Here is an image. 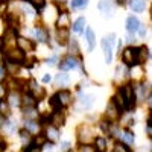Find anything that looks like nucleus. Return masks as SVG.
Masks as SVG:
<instances>
[{
  "label": "nucleus",
  "instance_id": "nucleus-43",
  "mask_svg": "<svg viewBox=\"0 0 152 152\" xmlns=\"http://www.w3.org/2000/svg\"><path fill=\"white\" fill-rule=\"evenodd\" d=\"M5 73H6V69H5V66H0V78H3V76H5Z\"/></svg>",
  "mask_w": 152,
  "mask_h": 152
},
{
  "label": "nucleus",
  "instance_id": "nucleus-2",
  "mask_svg": "<svg viewBox=\"0 0 152 152\" xmlns=\"http://www.w3.org/2000/svg\"><path fill=\"white\" fill-rule=\"evenodd\" d=\"M3 59L8 61V62L18 64V66H24L26 52L21 50L20 47H8V49H3Z\"/></svg>",
  "mask_w": 152,
  "mask_h": 152
},
{
  "label": "nucleus",
  "instance_id": "nucleus-44",
  "mask_svg": "<svg viewBox=\"0 0 152 152\" xmlns=\"http://www.w3.org/2000/svg\"><path fill=\"white\" fill-rule=\"evenodd\" d=\"M116 3H117L119 6H125L126 3H128V0H116Z\"/></svg>",
  "mask_w": 152,
  "mask_h": 152
},
{
  "label": "nucleus",
  "instance_id": "nucleus-40",
  "mask_svg": "<svg viewBox=\"0 0 152 152\" xmlns=\"http://www.w3.org/2000/svg\"><path fill=\"white\" fill-rule=\"evenodd\" d=\"M137 32L140 34V37H145V35H146V32H148V31H146V28H145V24H142V23H140V28H138V31H137Z\"/></svg>",
  "mask_w": 152,
  "mask_h": 152
},
{
  "label": "nucleus",
  "instance_id": "nucleus-27",
  "mask_svg": "<svg viewBox=\"0 0 152 152\" xmlns=\"http://www.w3.org/2000/svg\"><path fill=\"white\" fill-rule=\"evenodd\" d=\"M119 137L122 138V142H125L126 145H134L135 137H134V134H132L129 129H126L125 132H120V135H119Z\"/></svg>",
  "mask_w": 152,
  "mask_h": 152
},
{
  "label": "nucleus",
  "instance_id": "nucleus-48",
  "mask_svg": "<svg viewBox=\"0 0 152 152\" xmlns=\"http://www.w3.org/2000/svg\"><path fill=\"white\" fill-rule=\"evenodd\" d=\"M3 125H5V116H2V114H0V128H2Z\"/></svg>",
  "mask_w": 152,
  "mask_h": 152
},
{
  "label": "nucleus",
  "instance_id": "nucleus-35",
  "mask_svg": "<svg viewBox=\"0 0 152 152\" xmlns=\"http://www.w3.org/2000/svg\"><path fill=\"white\" fill-rule=\"evenodd\" d=\"M31 135H32V134H31V132H29V131H28L26 128H24V129H21V131H20V138H21L23 142H28L29 138H31Z\"/></svg>",
  "mask_w": 152,
  "mask_h": 152
},
{
  "label": "nucleus",
  "instance_id": "nucleus-32",
  "mask_svg": "<svg viewBox=\"0 0 152 152\" xmlns=\"http://www.w3.org/2000/svg\"><path fill=\"white\" fill-rule=\"evenodd\" d=\"M28 2L34 6L35 11H41L46 6V0H28Z\"/></svg>",
  "mask_w": 152,
  "mask_h": 152
},
{
  "label": "nucleus",
  "instance_id": "nucleus-10",
  "mask_svg": "<svg viewBox=\"0 0 152 152\" xmlns=\"http://www.w3.org/2000/svg\"><path fill=\"white\" fill-rule=\"evenodd\" d=\"M44 135H46V138H47L49 142H52V143H56V142L59 140V129L56 128L55 125L49 123L47 129L44 131Z\"/></svg>",
  "mask_w": 152,
  "mask_h": 152
},
{
  "label": "nucleus",
  "instance_id": "nucleus-31",
  "mask_svg": "<svg viewBox=\"0 0 152 152\" xmlns=\"http://www.w3.org/2000/svg\"><path fill=\"white\" fill-rule=\"evenodd\" d=\"M88 5V0H72L70 2V6L73 9H85Z\"/></svg>",
  "mask_w": 152,
  "mask_h": 152
},
{
  "label": "nucleus",
  "instance_id": "nucleus-28",
  "mask_svg": "<svg viewBox=\"0 0 152 152\" xmlns=\"http://www.w3.org/2000/svg\"><path fill=\"white\" fill-rule=\"evenodd\" d=\"M94 145H96V151H107V138L104 137H94Z\"/></svg>",
  "mask_w": 152,
  "mask_h": 152
},
{
  "label": "nucleus",
  "instance_id": "nucleus-18",
  "mask_svg": "<svg viewBox=\"0 0 152 152\" xmlns=\"http://www.w3.org/2000/svg\"><path fill=\"white\" fill-rule=\"evenodd\" d=\"M50 123L55 125L56 128L62 126V125L66 123V117H64V114H62L61 111H53V114L50 116Z\"/></svg>",
  "mask_w": 152,
  "mask_h": 152
},
{
  "label": "nucleus",
  "instance_id": "nucleus-47",
  "mask_svg": "<svg viewBox=\"0 0 152 152\" xmlns=\"http://www.w3.org/2000/svg\"><path fill=\"white\" fill-rule=\"evenodd\" d=\"M69 146H70V145L66 142V143H62V148H61V149H62V151H69V149H70Z\"/></svg>",
  "mask_w": 152,
  "mask_h": 152
},
{
  "label": "nucleus",
  "instance_id": "nucleus-11",
  "mask_svg": "<svg viewBox=\"0 0 152 152\" xmlns=\"http://www.w3.org/2000/svg\"><path fill=\"white\" fill-rule=\"evenodd\" d=\"M56 41L61 46H66L70 41V32L69 28H58L56 29Z\"/></svg>",
  "mask_w": 152,
  "mask_h": 152
},
{
  "label": "nucleus",
  "instance_id": "nucleus-24",
  "mask_svg": "<svg viewBox=\"0 0 152 152\" xmlns=\"http://www.w3.org/2000/svg\"><path fill=\"white\" fill-rule=\"evenodd\" d=\"M85 24H87L85 17H79V18H76V21L73 23V31H75L76 34H82V32H84V28H85Z\"/></svg>",
  "mask_w": 152,
  "mask_h": 152
},
{
  "label": "nucleus",
  "instance_id": "nucleus-50",
  "mask_svg": "<svg viewBox=\"0 0 152 152\" xmlns=\"http://www.w3.org/2000/svg\"><path fill=\"white\" fill-rule=\"evenodd\" d=\"M0 140H2V135H0Z\"/></svg>",
  "mask_w": 152,
  "mask_h": 152
},
{
  "label": "nucleus",
  "instance_id": "nucleus-1",
  "mask_svg": "<svg viewBox=\"0 0 152 152\" xmlns=\"http://www.w3.org/2000/svg\"><path fill=\"white\" fill-rule=\"evenodd\" d=\"M117 94L120 96V99L123 100L125 104V110L126 111H132L135 104H137V94H135V90L132 84H125V85H120L119 90H117Z\"/></svg>",
  "mask_w": 152,
  "mask_h": 152
},
{
  "label": "nucleus",
  "instance_id": "nucleus-12",
  "mask_svg": "<svg viewBox=\"0 0 152 152\" xmlns=\"http://www.w3.org/2000/svg\"><path fill=\"white\" fill-rule=\"evenodd\" d=\"M56 94H58V97H59V102H61L62 108H67V107H70V105H72L73 97H72V93H70L69 90H66V88H64V90L58 91Z\"/></svg>",
  "mask_w": 152,
  "mask_h": 152
},
{
  "label": "nucleus",
  "instance_id": "nucleus-6",
  "mask_svg": "<svg viewBox=\"0 0 152 152\" xmlns=\"http://www.w3.org/2000/svg\"><path fill=\"white\" fill-rule=\"evenodd\" d=\"M78 67V59L75 58V55H67L59 61V69L61 72H69Z\"/></svg>",
  "mask_w": 152,
  "mask_h": 152
},
{
  "label": "nucleus",
  "instance_id": "nucleus-23",
  "mask_svg": "<svg viewBox=\"0 0 152 152\" xmlns=\"http://www.w3.org/2000/svg\"><path fill=\"white\" fill-rule=\"evenodd\" d=\"M55 82H56L58 87H66V85H69L70 78H69V75H67L66 72H62V73H58V75H56Z\"/></svg>",
  "mask_w": 152,
  "mask_h": 152
},
{
  "label": "nucleus",
  "instance_id": "nucleus-51",
  "mask_svg": "<svg viewBox=\"0 0 152 152\" xmlns=\"http://www.w3.org/2000/svg\"><path fill=\"white\" fill-rule=\"evenodd\" d=\"M2 3H3V2H0V5H2Z\"/></svg>",
  "mask_w": 152,
  "mask_h": 152
},
{
  "label": "nucleus",
  "instance_id": "nucleus-25",
  "mask_svg": "<svg viewBox=\"0 0 152 152\" xmlns=\"http://www.w3.org/2000/svg\"><path fill=\"white\" fill-rule=\"evenodd\" d=\"M23 116L24 119H37L38 111L35 107H23Z\"/></svg>",
  "mask_w": 152,
  "mask_h": 152
},
{
  "label": "nucleus",
  "instance_id": "nucleus-15",
  "mask_svg": "<svg viewBox=\"0 0 152 152\" xmlns=\"http://www.w3.org/2000/svg\"><path fill=\"white\" fill-rule=\"evenodd\" d=\"M38 102H37V97L34 96L32 91L26 90V93L21 94V105L23 107H35Z\"/></svg>",
  "mask_w": 152,
  "mask_h": 152
},
{
  "label": "nucleus",
  "instance_id": "nucleus-16",
  "mask_svg": "<svg viewBox=\"0 0 152 152\" xmlns=\"http://www.w3.org/2000/svg\"><path fill=\"white\" fill-rule=\"evenodd\" d=\"M107 116L110 117L111 122H113V120H119V117L122 116L120 111H119V108L116 107V104L113 102V99L110 100V104H108V107H107Z\"/></svg>",
  "mask_w": 152,
  "mask_h": 152
},
{
  "label": "nucleus",
  "instance_id": "nucleus-41",
  "mask_svg": "<svg viewBox=\"0 0 152 152\" xmlns=\"http://www.w3.org/2000/svg\"><path fill=\"white\" fill-rule=\"evenodd\" d=\"M146 125L149 128H152V108L149 110V114H148V120H146Z\"/></svg>",
  "mask_w": 152,
  "mask_h": 152
},
{
  "label": "nucleus",
  "instance_id": "nucleus-21",
  "mask_svg": "<svg viewBox=\"0 0 152 152\" xmlns=\"http://www.w3.org/2000/svg\"><path fill=\"white\" fill-rule=\"evenodd\" d=\"M129 6L132 12H143L146 9V2L145 0H129Z\"/></svg>",
  "mask_w": 152,
  "mask_h": 152
},
{
  "label": "nucleus",
  "instance_id": "nucleus-7",
  "mask_svg": "<svg viewBox=\"0 0 152 152\" xmlns=\"http://www.w3.org/2000/svg\"><path fill=\"white\" fill-rule=\"evenodd\" d=\"M17 47H20L24 52H34L35 50V43L31 40V38H26V37H18L17 35Z\"/></svg>",
  "mask_w": 152,
  "mask_h": 152
},
{
  "label": "nucleus",
  "instance_id": "nucleus-38",
  "mask_svg": "<svg viewBox=\"0 0 152 152\" xmlns=\"http://www.w3.org/2000/svg\"><path fill=\"white\" fill-rule=\"evenodd\" d=\"M6 96H8V88H6V85H5V84H0V100L6 99Z\"/></svg>",
  "mask_w": 152,
  "mask_h": 152
},
{
  "label": "nucleus",
  "instance_id": "nucleus-20",
  "mask_svg": "<svg viewBox=\"0 0 152 152\" xmlns=\"http://www.w3.org/2000/svg\"><path fill=\"white\" fill-rule=\"evenodd\" d=\"M24 128L31 134H38V131H40V122H35V119H24Z\"/></svg>",
  "mask_w": 152,
  "mask_h": 152
},
{
  "label": "nucleus",
  "instance_id": "nucleus-46",
  "mask_svg": "<svg viewBox=\"0 0 152 152\" xmlns=\"http://www.w3.org/2000/svg\"><path fill=\"white\" fill-rule=\"evenodd\" d=\"M6 148H8V146H6V143L0 140V151H6Z\"/></svg>",
  "mask_w": 152,
  "mask_h": 152
},
{
  "label": "nucleus",
  "instance_id": "nucleus-39",
  "mask_svg": "<svg viewBox=\"0 0 152 152\" xmlns=\"http://www.w3.org/2000/svg\"><path fill=\"white\" fill-rule=\"evenodd\" d=\"M56 61H58V56L56 55H53V56H50V58H47V64L49 66H56Z\"/></svg>",
  "mask_w": 152,
  "mask_h": 152
},
{
  "label": "nucleus",
  "instance_id": "nucleus-42",
  "mask_svg": "<svg viewBox=\"0 0 152 152\" xmlns=\"http://www.w3.org/2000/svg\"><path fill=\"white\" fill-rule=\"evenodd\" d=\"M126 43H129V44H132V43H135V37H134V34H131V35H128V38H126Z\"/></svg>",
  "mask_w": 152,
  "mask_h": 152
},
{
  "label": "nucleus",
  "instance_id": "nucleus-37",
  "mask_svg": "<svg viewBox=\"0 0 152 152\" xmlns=\"http://www.w3.org/2000/svg\"><path fill=\"white\" fill-rule=\"evenodd\" d=\"M38 122H40V125L50 123V116H47V114H41V116H38Z\"/></svg>",
  "mask_w": 152,
  "mask_h": 152
},
{
  "label": "nucleus",
  "instance_id": "nucleus-4",
  "mask_svg": "<svg viewBox=\"0 0 152 152\" xmlns=\"http://www.w3.org/2000/svg\"><path fill=\"white\" fill-rule=\"evenodd\" d=\"M120 59L123 61V64H125L126 67H129V69H132V67H135V66H137L135 58H134V50H132V46H129V47H126V49L120 50Z\"/></svg>",
  "mask_w": 152,
  "mask_h": 152
},
{
  "label": "nucleus",
  "instance_id": "nucleus-29",
  "mask_svg": "<svg viewBox=\"0 0 152 152\" xmlns=\"http://www.w3.org/2000/svg\"><path fill=\"white\" fill-rule=\"evenodd\" d=\"M113 152H131V148L125 142H122V143L117 142L116 145H114V148H113Z\"/></svg>",
  "mask_w": 152,
  "mask_h": 152
},
{
  "label": "nucleus",
  "instance_id": "nucleus-13",
  "mask_svg": "<svg viewBox=\"0 0 152 152\" xmlns=\"http://www.w3.org/2000/svg\"><path fill=\"white\" fill-rule=\"evenodd\" d=\"M138 28H140V20H138L135 15H129L128 18H126V31H128L129 34H135L138 31Z\"/></svg>",
  "mask_w": 152,
  "mask_h": 152
},
{
  "label": "nucleus",
  "instance_id": "nucleus-45",
  "mask_svg": "<svg viewBox=\"0 0 152 152\" xmlns=\"http://www.w3.org/2000/svg\"><path fill=\"white\" fill-rule=\"evenodd\" d=\"M50 79H52V78H50V75H44L43 82H44V84H47V82H50Z\"/></svg>",
  "mask_w": 152,
  "mask_h": 152
},
{
  "label": "nucleus",
  "instance_id": "nucleus-9",
  "mask_svg": "<svg viewBox=\"0 0 152 152\" xmlns=\"http://www.w3.org/2000/svg\"><path fill=\"white\" fill-rule=\"evenodd\" d=\"M102 50H104V56H105V64H111L113 62V44L108 41V38H102Z\"/></svg>",
  "mask_w": 152,
  "mask_h": 152
},
{
  "label": "nucleus",
  "instance_id": "nucleus-33",
  "mask_svg": "<svg viewBox=\"0 0 152 152\" xmlns=\"http://www.w3.org/2000/svg\"><path fill=\"white\" fill-rule=\"evenodd\" d=\"M81 104L85 108H90L93 105V96H82L81 94Z\"/></svg>",
  "mask_w": 152,
  "mask_h": 152
},
{
  "label": "nucleus",
  "instance_id": "nucleus-30",
  "mask_svg": "<svg viewBox=\"0 0 152 152\" xmlns=\"http://www.w3.org/2000/svg\"><path fill=\"white\" fill-rule=\"evenodd\" d=\"M9 113H11V105L6 102L5 99H2V100H0V114L5 116V117H8Z\"/></svg>",
  "mask_w": 152,
  "mask_h": 152
},
{
  "label": "nucleus",
  "instance_id": "nucleus-19",
  "mask_svg": "<svg viewBox=\"0 0 152 152\" xmlns=\"http://www.w3.org/2000/svg\"><path fill=\"white\" fill-rule=\"evenodd\" d=\"M85 40L88 43V52H91L96 46V35H94V31L91 28H87L85 29Z\"/></svg>",
  "mask_w": 152,
  "mask_h": 152
},
{
  "label": "nucleus",
  "instance_id": "nucleus-49",
  "mask_svg": "<svg viewBox=\"0 0 152 152\" xmlns=\"http://www.w3.org/2000/svg\"><path fill=\"white\" fill-rule=\"evenodd\" d=\"M149 15H151V20H152V6H151V9H149Z\"/></svg>",
  "mask_w": 152,
  "mask_h": 152
},
{
  "label": "nucleus",
  "instance_id": "nucleus-17",
  "mask_svg": "<svg viewBox=\"0 0 152 152\" xmlns=\"http://www.w3.org/2000/svg\"><path fill=\"white\" fill-rule=\"evenodd\" d=\"M97 8H99V11H102L107 17L113 15V0H100L97 3Z\"/></svg>",
  "mask_w": 152,
  "mask_h": 152
},
{
  "label": "nucleus",
  "instance_id": "nucleus-22",
  "mask_svg": "<svg viewBox=\"0 0 152 152\" xmlns=\"http://www.w3.org/2000/svg\"><path fill=\"white\" fill-rule=\"evenodd\" d=\"M8 104L11 105V108H18L21 105V96L18 94V91L15 90L14 93H11L9 94V100H8Z\"/></svg>",
  "mask_w": 152,
  "mask_h": 152
},
{
  "label": "nucleus",
  "instance_id": "nucleus-36",
  "mask_svg": "<svg viewBox=\"0 0 152 152\" xmlns=\"http://www.w3.org/2000/svg\"><path fill=\"white\" fill-rule=\"evenodd\" d=\"M70 43V47H72V53L73 55H78L79 53V46H78V41L73 40V41H69Z\"/></svg>",
  "mask_w": 152,
  "mask_h": 152
},
{
  "label": "nucleus",
  "instance_id": "nucleus-5",
  "mask_svg": "<svg viewBox=\"0 0 152 152\" xmlns=\"http://www.w3.org/2000/svg\"><path fill=\"white\" fill-rule=\"evenodd\" d=\"M132 50H134V58H135V62L137 66H142L146 62V59L149 58V50L146 46H140V47H134L132 46Z\"/></svg>",
  "mask_w": 152,
  "mask_h": 152
},
{
  "label": "nucleus",
  "instance_id": "nucleus-26",
  "mask_svg": "<svg viewBox=\"0 0 152 152\" xmlns=\"http://www.w3.org/2000/svg\"><path fill=\"white\" fill-rule=\"evenodd\" d=\"M49 105L52 107L53 111H62V105H61V102H59L58 94H53V96L49 97Z\"/></svg>",
  "mask_w": 152,
  "mask_h": 152
},
{
  "label": "nucleus",
  "instance_id": "nucleus-8",
  "mask_svg": "<svg viewBox=\"0 0 152 152\" xmlns=\"http://www.w3.org/2000/svg\"><path fill=\"white\" fill-rule=\"evenodd\" d=\"M32 35H34V38L38 43H44V44L49 43V32L44 28H41V26H35L32 29Z\"/></svg>",
  "mask_w": 152,
  "mask_h": 152
},
{
  "label": "nucleus",
  "instance_id": "nucleus-34",
  "mask_svg": "<svg viewBox=\"0 0 152 152\" xmlns=\"http://www.w3.org/2000/svg\"><path fill=\"white\" fill-rule=\"evenodd\" d=\"M41 149H43V148H41L40 145H37V142H35V140H34V142H31L28 146H24V148H23V151H24V152H31V151H41Z\"/></svg>",
  "mask_w": 152,
  "mask_h": 152
},
{
  "label": "nucleus",
  "instance_id": "nucleus-3",
  "mask_svg": "<svg viewBox=\"0 0 152 152\" xmlns=\"http://www.w3.org/2000/svg\"><path fill=\"white\" fill-rule=\"evenodd\" d=\"M76 137H78V142L81 145H90L91 142H94L93 131L90 129V126H87V125L79 126L78 131H76Z\"/></svg>",
  "mask_w": 152,
  "mask_h": 152
},
{
  "label": "nucleus",
  "instance_id": "nucleus-14",
  "mask_svg": "<svg viewBox=\"0 0 152 152\" xmlns=\"http://www.w3.org/2000/svg\"><path fill=\"white\" fill-rule=\"evenodd\" d=\"M72 24L69 11H59V17L56 20V28H69Z\"/></svg>",
  "mask_w": 152,
  "mask_h": 152
}]
</instances>
